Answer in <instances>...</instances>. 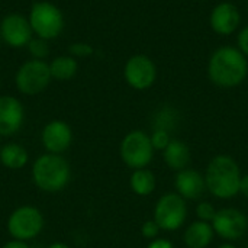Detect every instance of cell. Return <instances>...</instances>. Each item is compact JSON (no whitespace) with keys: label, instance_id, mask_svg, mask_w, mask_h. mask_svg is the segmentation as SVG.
Segmentation results:
<instances>
[{"label":"cell","instance_id":"cell-30","mask_svg":"<svg viewBox=\"0 0 248 248\" xmlns=\"http://www.w3.org/2000/svg\"><path fill=\"white\" fill-rule=\"evenodd\" d=\"M240 192H241L244 196H247L248 198V174L247 176H244V177H241V182H240Z\"/></svg>","mask_w":248,"mask_h":248},{"label":"cell","instance_id":"cell-23","mask_svg":"<svg viewBox=\"0 0 248 248\" xmlns=\"http://www.w3.org/2000/svg\"><path fill=\"white\" fill-rule=\"evenodd\" d=\"M196 214H198L199 221L211 222V221H214V218L217 215V211L209 202H201L198 205V208H196Z\"/></svg>","mask_w":248,"mask_h":248},{"label":"cell","instance_id":"cell-9","mask_svg":"<svg viewBox=\"0 0 248 248\" xmlns=\"http://www.w3.org/2000/svg\"><path fill=\"white\" fill-rule=\"evenodd\" d=\"M124 73L126 83L137 90L150 89L157 78V68L154 61L144 54L131 57L125 64Z\"/></svg>","mask_w":248,"mask_h":248},{"label":"cell","instance_id":"cell-21","mask_svg":"<svg viewBox=\"0 0 248 248\" xmlns=\"http://www.w3.org/2000/svg\"><path fill=\"white\" fill-rule=\"evenodd\" d=\"M176 122H177V113L171 108H164L155 115L154 129L167 131L170 134V131L176 126Z\"/></svg>","mask_w":248,"mask_h":248},{"label":"cell","instance_id":"cell-13","mask_svg":"<svg viewBox=\"0 0 248 248\" xmlns=\"http://www.w3.org/2000/svg\"><path fill=\"white\" fill-rule=\"evenodd\" d=\"M23 124V106L12 96L0 97V137L16 134Z\"/></svg>","mask_w":248,"mask_h":248},{"label":"cell","instance_id":"cell-14","mask_svg":"<svg viewBox=\"0 0 248 248\" xmlns=\"http://www.w3.org/2000/svg\"><path fill=\"white\" fill-rule=\"evenodd\" d=\"M209 22L211 28L217 33L231 35L237 31L241 22V16L237 6H234L232 3H219L218 6L214 7Z\"/></svg>","mask_w":248,"mask_h":248},{"label":"cell","instance_id":"cell-18","mask_svg":"<svg viewBox=\"0 0 248 248\" xmlns=\"http://www.w3.org/2000/svg\"><path fill=\"white\" fill-rule=\"evenodd\" d=\"M0 161L6 169L19 170L28 163V151L16 142L6 144L0 148Z\"/></svg>","mask_w":248,"mask_h":248},{"label":"cell","instance_id":"cell-7","mask_svg":"<svg viewBox=\"0 0 248 248\" xmlns=\"http://www.w3.org/2000/svg\"><path fill=\"white\" fill-rule=\"evenodd\" d=\"M187 217V206L185 199L179 193H167L155 205L154 221L161 230L176 231L179 230Z\"/></svg>","mask_w":248,"mask_h":248},{"label":"cell","instance_id":"cell-8","mask_svg":"<svg viewBox=\"0 0 248 248\" xmlns=\"http://www.w3.org/2000/svg\"><path fill=\"white\" fill-rule=\"evenodd\" d=\"M49 65L42 60H31L25 62L16 74V86L23 94L41 93L51 80Z\"/></svg>","mask_w":248,"mask_h":248},{"label":"cell","instance_id":"cell-32","mask_svg":"<svg viewBox=\"0 0 248 248\" xmlns=\"http://www.w3.org/2000/svg\"><path fill=\"white\" fill-rule=\"evenodd\" d=\"M219 248H235L234 246H231V244H224V246H221Z\"/></svg>","mask_w":248,"mask_h":248},{"label":"cell","instance_id":"cell-31","mask_svg":"<svg viewBox=\"0 0 248 248\" xmlns=\"http://www.w3.org/2000/svg\"><path fill=\"white\" fill-rule=\"evenodd\" d=\"M48 248H70L67 244H64V243H52L51 246Z\"/></svg>","mask_w":248,"mask_h":248},{"label":"cell","instance_id":"cell-15","mask_svg":"<svg viewBox=\"0 0 248 248\" xmlns=\"http://www.w3.org/2000/svg\"><path fill=\"white\" fill-rule=\"evenodd\" d=\"M174 186L177 193L183 199H198L199 196L203 195L206 189V182L205 177L196 170L185 169L177 173Z\"/></svg>","mask_w":248,"mask_h":248},{"label":"cell","instance_id":"cell-20","mask_svg":"<svg viewBox=\"0 0 248 248\" xmlns=\"http://www.w3.org/2000/svg\"><path fill=\"white\" fill-rule=\"evenodd\" d=\"M51 76L57 80H68L77 71V62L71 57H58L49 64Z\"/></svg>","mask_w":248,"mask_h":248},{"label":"cell","instance_id":"cell-17","mask_svg":"<svg viewBox=\"0 0 248 248\" xmlns=\"http://www.w3.org/2000/svg\"><path fill=\"white\" fill-rule=\"evenodd\" d=\"M214 237V228L209 222H193L185 234V243L189 248H206Z\"/></svg>","mask_w":248,"mask_h":248},{"label":"cell","instance_id":"cell-19","mask_svg":"<svg viewBox=\"0 0 248 248\" xmlns=\"http://www.w3.org/2000/svg\"><path fill=\"white\" fill-rule=\"evenodd\" d=\"M131 187L140 196H148L155 189V176L147 169H138L131 176Z\"/></svg>","mask_w":248,"mask_h":248},{"label":"cell","instance_id":"cell-11","mask_svg":"<svg viewBox=\"0 0 248 248\" xmlns=\"http://www.w3.org/2000/svg\"><path fill=\"white\" fill-rule=\"evenodd\" d=\"M73 140V132L68 124L62 121H51L45 125L41 134V141L45 150L51 154H61L68 150Z\"/></svg>","mask_w":248,"mask_h":248},{"label":"cell","instance_id":"cell-27","mask_svg":"<svg viewBox=\"0 0 248 248\" xmlns=\"http://www.w3.org/2000/svg\"><path fill=\"white\" fill-rule=\"evenodd\" d=\"M238 49L248 58V26L238 33Z\"/></svg>","mask_w":248,"mask_h":248},{"label":"cell","instance_id":"cell-25","mask_svg":"<svg viewBox=\"0 0 248 248\" xmlns=\"http://www.w3.org/2000/svg\"><path fill=\"white\" fill-rule=\"evenodd\" d=\"M161 228L158 227V224L155 221H147L142 228H141V232L145 238H155L158 235V231Z\"/></svg>","mask_w":248,"mask_h":248},{"label":"cell","instance_id":"cell-22","mask_svg":"<svg viewBox=\"0 0 248 248\" xmlns=\"http://www.w3.org/2000/svg\"><path fill=\"white\" fill-rule=\"evenodd\" d=\"M150 138H151V144L155 150H164L169 145V142L171 141L170 134L167 131H161V129H154V132Z\"/></svg>","mask_w":248,"mask_h":248},{"label":"cell","instance_id":"cell-10","mask_svg":"<svg viewBox=\"0 0 248 248\" xmlns=\"http://www.w3.org/2000/svg\"><path fill=\"white\" fill-rule=\"evenodd\" d=\"M212 228L224 240L235 241L247 232L248 219L241 211L235 208H225L217 212L212 221Z\"/></svg>","mask_w":248,"mask_h":248},{"label":"cell","instance_id":"cell-2","mask_svg":"<svg viewBox=\"0 0 248 248\" xmlns=\"http://www.w3.org/2000/svg\"><path fill=\"white\" fill-rule=\"evenodd\" d=\"M205 182L206 189L214 196L230 199L240 193V167L234 158L228 155H218L209 163L205 174Z\"/></svg>","mask_w":248,"mask_h":248},{"label":"cell","instance_id":"cell-28","mask_svg":"<svg viewBox=\"0 0 248 248\" xmlns=\"http://www.w3.org/2000/svg\"><path fill=\"white\" fill-rule=\"evenodd\" d=\"M1 248H29V246L26 244V241H20V240H10L7 241Z\"/></svg>","mask_w":248,"mask_h":248},{"label":"cell","instance_id":"cell-4","mask_svg":"<svg viewBox=\"0 0 248 248\" xmlns=\"http://www.w3.org/2000/svg\"><path fill=\"white\" fill-rule=\"evenodd\" d=\"M44 228V217L35 206H20L7 219V231L15 240L29 241L39 235Z\"/></svg>","mask_w":248,"mask_h":248},{"label":"cell","instance_id":"cell-24","mask_svg":"<svg viewBox=\"0 0 248 248\" xmlns=\"http://www.w3.org/2000/svg\"><path fill=\"white\" fill-rule=\"evenodd\" d=\"M28 45H29L31 54L35 55L38 60L42 58V57H45L48 54V46H46V44L42 39H33V41L31 39V42Z\"/></svg>","mask_w":248,"mask_h":248},{"label":"cell","instance_id":"cell-3","mask_svg":"<svg viewBox=\"0 0 248 248\" xmlns=\"http://www.w3.org/2000/svg\"><path fill=\"white\" fill-rule=\"evenodd\" d=\"M70 164L60 154H44L32 166V180L38 189L46 193L61 192L70 182Z\"/></svg>","mask_w":248,"mask_h":248},{"label":"cell","instance_id":"cell-26","mask_svg":"<svg viewBox=\"0 0 248 248\" xmlns=\"http://www.w3.org/2000/svg\"><path fill=\"white\" fill-rule=\"evenodd\" d=\"M70 52L77 57H86V55H90L93 52V49L87 44H73L70 46Z\"/></svg>","mask_w":248,"mask_h":248},{"label":"cell","instance_id":"cell-5","mask_svg":"<svg viewBox=\"0 0 248 248\" xmlns=\"http://www.w3.org/2000/svg\"><path fill=\"white\" fill-rule=\"evenodd\" d=\"M154 147L151 144V138L142 131L129 132L121 144V157L124 163L134 169H144L153 160Z\"/></svg>","mask_w":248,"mask_h":248},{"label":"cell","instance_id":"cell-29","mask_svg":"<svg viewBox=\"0 0 248 248\" xmlns=\"http://www.w3.org/2000/svg\"><path fill=\"white\" fill-rule=\"evenodd\" d=\"M148 248H173V244L170 243V241H167V240H163V238H160V240H155V241H153Z\"/></svg>","mask_w":248,"mask_h":248},{"label":"cell","instance_id":"cell-1","mask_svg":"<svg viewBox=\"0 0 248 248\" xmlns=\"http://www.w3.org/2000/svg\"><path fill=\"white\" fill-rule=\"evenodd\" d=\"M247 74V57L235 46H221L209 58L208 76L219 87H235L246 80Z\"/></svg>","mask_w":248,"mask_h":248},{"label":"cell","instance_id":"cell-12","mask_svg":"<svg viewBox=\"0 0 248 248\" xmlns=\"http://www.w3.org/2000/svg\"><path fill=\"white\" fill-rule=\"evenodd\" d=\"M0 33L10 46H23L31 42L32 26L20 15H9L3 19Z\"/></svg>","mask_w":248,"mask_h":248},{"label":"cell","instance_id":"cell-16","mask_svg":"<svg viewBox=\"0 0 248 248\" xmlns=\"http://www.w3.org/2000/svg\"><path fill=\"white\" fill-rule=\"evenodd\" d=\"M164 161L167 163V166L173 170L182 171L185 169H187V166L190 164V150L189 147L179 140H171L169 142V145L164 148V154H163Z\"/></svg>","mask_w":248,"mask_h":248},{"label":"cell","instance_id":"cell-6","mask_svg":"<svg viewBox=\"0 0 248 248\" xmlns=\"http://www.w3.org/2000/svg\"><path fill=\"white\" fill-rule=\"evenodd\" d=\"M32 31L41 39H51L60 35L64 26V17L58 7L51 3L39 1L33 4L29 16Z\"/></svg>","mask_w":248,"mask_h":248}]
</instances>
